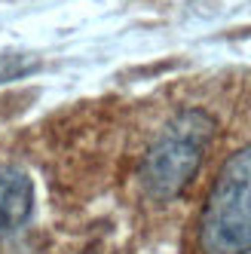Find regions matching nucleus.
<instances>
[{
    "label": "nucleus",
    "mask_w": 251,
    "mask_h": 254,
    "mask_svg": "<svg viewBox=\"0 0 251 254\" xmlns=\"http://www.w3.org/2000/svg\"><path fill=\"white\" fill-rule=\"evenodd\" d=\"M193 254H251V141L214 175L193 221Z\"/></svg>",
    "instance_id": "f257e3e1"
},
{
    "label": "nucleus",
    "mask_w": 251,
    "mask_h": 254,
    "mask_svg": "<svg viewBox=\"0 0 251 254\" xmlns=\"http://www.w3.org/2000/svg\"><path fill=\"white\" fill-rule=\"evenodd\" d=\"M218 126L205 111L175 114L144 150L138 184L153 202H175L199 175Z\"/></svg>",
    "instance_id": "f03ea898"
},
{
    "label": "nucleus",
    "mask_w": 251,
    "mask_h": 254,
    "mask_svg": "<svg viewBox=\"0 0 251 254\" xmlns=\"http://www.w3.org/2000/svg\"><path fill=\"white\" fill-rule=\"evenodd\" d=\"M37 211L34 178L19 162H0V242L15 239Z\"/></svg>",
    "instance_id": "7ed1b4c3"
},
{
    "label": "nucleus",
    "mask_w": 251,
    "mask_h": 254,
    "mask_svg": "<svg viewBox=\"0 0 251 254\" xmlns=\"http://www.w3.org/2000/svg\"><path fill=\"white\" fill-rule=\"evenodd\" d=\"M31 70H37V59L25 56V52H0V83L19 80Z\"/></svg>",
    "instance_id": "20e7f679"
}]
</instances>
